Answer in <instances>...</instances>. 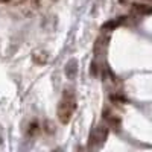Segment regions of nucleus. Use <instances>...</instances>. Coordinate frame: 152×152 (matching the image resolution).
<instances>
[{"instance_id":"7","label":"nucleus","mask_w":152,"mask_h":152,"mask_svg":"<svg viewBox=\"0 0 152 152\" xmlns=\"http://www.w3.org/2000/svg\"><path fill=\"white\" fill-rule=\"evenodd\" d=\"M32 61L37 66H44L49 61V53L46 52V50H35V52L32 53Z\"/></svg>"},{"instance_id":"11","label":"nucleus","mask_w":152,"mask_h":152,"mask_svg":"<svg viewBox=\"0 0 152 152\" xmlns=\"http://www.w3.org/2000/svg\"><path fill=\"white\" fill-rule=\"evenodd\" d=\"M8 2H11V0H0V3H8Z\"/></svg>"},{"instance_id":"2","label":"nucleus","mask_w":152,"mask_h":152,"mask_svg":"<svg viewBox=\"0 0 152 152\" xmlns=\"http://www.w3.org/2000/svg\"><path fill=\"white\" fill-rule=\"evenodd\" d=\"M108 137V128L107 126H96L93 132L90 134V148H100Z\"/></svg>"},{"instance_id":"9","label":"nucleus","mask_w":152,"mask_h":152,"mask_svg":"<svg viewBox=\"0 0 152 152\" xmlns=\"http://www.w3.org/2000/svg\"><path fill=\"white\" fill-rule=\"evenodd\" d=\"M43 129L47 132V134H55V131H56V128H55V125H53V122H50V120H46L44 122V125H43Z\"/></svg>"},{"instance_id":"10","label":"nucleus","mask_w":152,"mask_h":152,"mask_svg":"<svg viewBox=\"0 0 152 152\" xmlns=\"http://www.w3.org/2000/svg\"><path fill=\"white\" fill-rule=\"evenodd\" d=\"M110 100H111V102H119V104H126V102H128V100H126V97L122 96V94H119V93L110 94Z\"/></svg>"},{"instance_id":"6","label":"nucleus","mask_w":152,"mask_h":152,"mask_svg":"<svg viewBox=\"0 0 152 152\" xmlns=\"http://www.w3.org/2000/svg\"><path fill=\"white\" fill-rule=\"evenodd\" d=\"M40 132H41L40 122H38V120H31V122L28 123V128H26V135H28L29 138H35Z\"/></svg>"},{"instance_id":"1","label":"nucleus","mask_w":152,"mask_h":152,"mask_svg":"<svg viewBox=\"0 0 152 152\" xmlns=\"http://www.w3.org/2000/svg\"><path fill=\"white\" fill-rule=\"evenodd\" d=\"M76 110V96L72 88H67L62 93V97L58 104V119L62 125H67L72 120V116Z\"/></svg>"},{"instance_id":"4","label":"nucleus","mask_w":152,"mask_h":152,"mask_svg":"<svg viewBox=\"0 0 152 152\" xmlns=\"http://www.w3.org/2000/svg\"><path fill=\"white\" fill-rule=\"evenodd\" d=\"M126 17H119V18H113V20H108L107 23H104L102 26H100V29L102 31H107V32H111V31H116L119 26H122V24L125 23Z\"/></svg>"},{"instance_id":"8","label":"nucleus","mask_w":152,"mask_h":152,"mask_svg":"<svg viewBox=\"0 0 152 152\" xmlns=\"http://www.w3.org/2000/svg\"><path fill=\"white\" fill-rule=\"evenodd\" d=\"M132 11L140 15H149L152 12V8L148 3H132Z\"/></svg>"},{"instance_id":"12","label":"nucleus","mask_w":152,"mask_h":152,"mask_svg":"<svg viewBox=\"0 0 152 152\" xmlns=\"http://www.w3.org/2000/svg\"><path fill=\"white\" fill-rule=\"evenodd\" d=\"M129 0H120V3H128Z\"/></svg>"},{"instance_id":"3","label":"nucleus","mask_w":152,"mask_h":152,"mask_svg":"<svg viewBox=\"0 0 152 152\" xmlns=\"http://www.w3.org/2000/svg\"><path fill=\"white\" fill-rule=\"evenodd\" d=\"M102 116L104 119L107 120V123L110 125V128H113L114 131H120V126H122V120L117 117V116H114V114L110 111V110H104L102 113Z\"/></svg>"},{"instance_id":"5","label":"nucleus","mask_w":152,"mask_h":152,"mask_svg":"<svg viewBox=\"0 0 152 152\" xmlns=\"http://www.w3.org/2000/svg\"><path fill=\"white\" fill-rule=\"evenodd\" d=\"M64 72H66V76L69 79H75L76 75H78V61H76L75 58L67 61V64L64 67Z\"/></svg>"}]
</instances>
